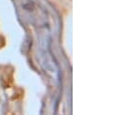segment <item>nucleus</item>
I'll return each instance as SVG.
<instances>
[]
</instances>
